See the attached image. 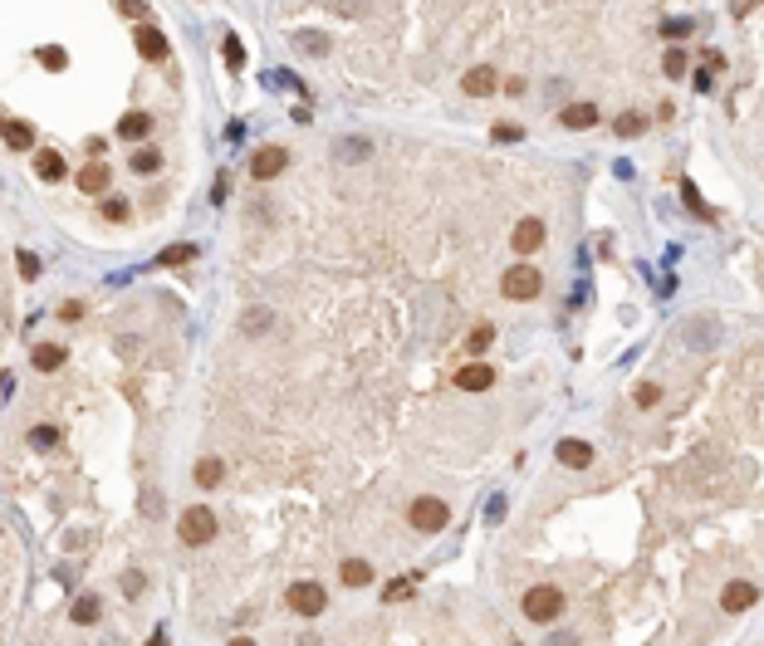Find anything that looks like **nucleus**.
Listing matches in <instances>:
<instances>
[{"label": "nucleus", "mask_w": 764, "mask_h": 646, "mask_svg": "<svg viewBox=\"0 0 764 646\" xmlns=\"http://www.w3.org/2000/svg\"><path fill=\"white\" fill-rule=\"evenodd\" d=\"M525 617H530V622H539V627L558 622V617H563V593H558V588H549V583L530 588V593H525Z\"/></svg>", "instance_id": "obj_1"}, {"label": "nucleus", "mask_w": 764, "mask_h": 646, "mask_svg": "<svg viewBox=\"0 0 764 646\" xmlns=\"http://www.w3.org/2000/svg\"><path fill=\"white\" fill-rule=\"evenodd\" d=\"M407 519H412V529L437 534V529H446V519H451V505H446V500H437V495H417V500H412V509H407Z\"/></svg>", "instance_id": "obj_2"}, {"label": "nucleus", "mask_w": 764, "mask_h": 646, "mask_svg": "<svg viewBox=\"0 0 764 646\" xmlns=\"http://www.w3.org/2000/svg\"><path fill=\"white\" fill-rule=\"evenodd\" d=\"M177 538L192 543V548H201L206 538H216V514H211L206 505H192V509L177 519Z\"/></svg>", "instance_id": "obj_3"}, {"label": "nucleus", "mask_w": 764, "mask_h": 646, "mask_svg": "<svg viewBox=\"0 0 764 646\" xmlns=\"http://www.w3.org/2000/svg\"><path fill=\"white\" fill-rule=\"evenodd\" d=\"M539 289H544V274H539L534 265H510L505 279H500V294H505V299H534Z\"/></svg>", "instance_id": "obj_4"}, {"label": "nucleus", "mask_w": 764, "mask_h": 646, "mask_svg": "<svg viewBox=\"0 0 764 646\" xmlns=\"http://www.w3.org/2000/svg\"><path fill=\"white\" fill-rule=\"evenodd\" d=\"M284 607H289L294 617H324L328 597H324V588H319V583H294V588L284 593Z\"/></svg>", "instance_id": "obj_5"}, {"label": "nucleus", "mask_w": 764, "mask_h": 646, "mask_svg": "<svg viewBox=\"0 0 764 646\" xmlns=\"http://www.w3.org/2000/svg\"><path fill=\"white\" fill-rule=\"evenodd\" d=\"M760 602V588L755 583H745V578H735V583H725V593H720V607L735 617V612H750Z\"/></svg>", "instance_id": "obj_6"}, {"label": "nucleus", "mask_w": 764, "mask_h": 646, "mask_svg": "<svg viewBox=\"0 0 764 646\" xmlns=\"http://www.w3.org/2000/svg\"><path fill=\"white\" fill-rule=\"evenodd\" d=\"M132 39H137V54H142V59H167V54H172L167 30H157V25H137Z\"/></svg>", "instance_id": "obj_7"}, {"label": "nucleus", "mask_w": 764, "mask_h": 646, "mask_svg": "<svg viewBox=\"0 0 764 646\" xmlns=\"http://www.w3.org/2000/svg\"><path fill=\"white\" fill-rule=\"evenodd\" d=\"M284 162H289V152H284V147H260V152L250 157V177H255V182H270V177H280V172H284Z\"/></svg>", "instance_id": "obj_8"}, {"label": "nucleus", "mask_w": 764, "mask_h": 646, "mask_svg": "<svg viewBox=\"0 0 764 646\" xmlns=\"http://www.w3.org/2000/svg\"><path fill=\"white\" fill-rule=\"evenodd\" d=\"M456 387H461V392H490V387H495V372H490L485 362H465V367L456 372Z\"/></svg>", "instance_id": "obj_9"}, {"label": "nucleus", "mask_w": 764, "mask_h": 646, "mask_svg": "<svg viewBox=\"0 0 764 646\" xmlns=\"http://www.w3.org/2000/svg\"><path fill=\"white\" fill-rule=\"evenodd\" d=\"M510 240H515V250H520V255H534V250L544 245V220H534V215H530V220H520Z\"/></svg>", "instance_id": "obj_10"}, {"label": "nucleus", "mask_w": 764, "mask_h": 646, "mask_svg": "<svg viewBox=\"0 0 764 646\" xmlns=\"http://www.w3.org/2000/svg\"><path fill=\"white\" fill-rule=\"evenodd\" d=\"M553 455H558L568 470H588V465H593V445H588V441H558Z\"/></svg>", "instance_id": "obj_11"}, {"label": "nucleus", "mask_w": 764, "mask_h": 646, "mask_svg": "<svg viewBox=\"0 0 764 646\" xmlns=\"http://www.w3.org/2000/svg\"><path fill=\"white\" fill-rule=\"evenodd\" d=\"M495 84H500V79H495V69H485V64H480V69H465V79H461V89H465L470 99L495 94Z\"/></svg>", "instance_id": "obj_12"}, {"label": "nucleus", "mask_w": 764, "mask_h": 646, "mask_svg": "<svg viewBox=\"0 0 764 646\" xmlns=\"http://www.w3.org/2000/svg\"><path fill=\"white\" fill-rule=\"evenodd\" d=\"M108 167H104V162H89V167H84V172H79V191H84V196H104V191H108Z\"/></svg>", "instance_id": "obj_13"}, {"label": "nucleus", "mask_w": 764, "mask_h": 646, "mask_svg": "<svg viewBox=\"0 0 764 646\" xmlns=\"http://www.w3.org/2000/svg\"><path fill=\"white\" fill-rule=\"evenodd\" d=\"M558 122L573 127V132H583V127L598 122V108H593V103H568V108H558Z\"/></svg>", "instance_id": "obj_14"}, {"label": "nucleus", "mask_w": 764, "mask_h": 646, "mask_svg": "<svg viewBox=\"0 0 764 646\" xmlns=\"http://www.w3.org/2000/svg\"><path fill=\"white\" fill-rule=\"evenodd\" d=\"M147 132H152V118H147V113H123V118H118V137H123V142H137V137H147Z\"/></svg>", "instance_id": "obj_15"}, {"label": "nucleus", "mask_w": 764, "mask_h": 646, "mask_svg": "<svg viewBox=\"0 0 764 646\" xmlns=\"http://www.w3.org/2000/svg\"><path fill=\"white\" fill-rule=\"evenodd\" d=\"M30 142H35V127H30L25 118H5V147H10V152H25Z\"/></svg>", "instance_id": "obj_16"}, {"label": "nucleus", "mask_w": 764, "mask_h": 646, "mask_svg": "<svg viewBox=\"0 0 764 646\" xmlns=\"http://www.w3.org/2000/svg\"><path fill=\"white\" fill-rule=\"evenodd\" d=\"M338 578H343L348 588H368V583H372V568H368L363 558H343V568H338Z\"/></svg>", "instance_id": "obj_17"}, {"label": "nucleus", "mask_w": 764, "mask_h": 646, "mask_svg": "<svg viewBox=\"0 0 764 646\" xmlns=\"http://www.w3.org/2000/svg\"><path fill=\"white\" fill-rule=\"evenodd\" d=\"M192 475H196V485H201V490H216L220 480H225V465L206 455V460H196V470H192Z\"/></svg>", "instance_id": "obj_18"}, {"label": "nucleus", "mask_w": 764, "mask_h": 646, "mask_svg": "<svg viewBox=\"0 0 764 646\" xmlns=\"http://www.w3.org/2000/svg\"><path fill=\"white\" fill-rule=\"evenodd\" d=\"M99 612H104V602H99L94 593H84V597L74 602V612H69V617H74L79 627H94V622H99Z\"/></svg>", "instance_id": "obj_19"}, {"label": "nucleus", "mask_w": 764, "mask_h": 646, "mask_svg": "<svg viewBox=\"0 0 764 646\" xmlns=\"http://www.w3.org/2000/svg\"><path fill=\"white\" fill-rule=\"evenodd\" d=\"M35 172H39L44 182H59V177H64V157L49 147V152H39V157H35Z\"/></svg>", "instance_id": "obj_20"}, {"label": "nucleus", "mask_w": 764, "mask_h": 646, "mask_svg": "<svg viewBox=\"0 0 764 646\" xmlns=\"http://www.w3.org/2000/svg\"><path fill=\"white\" fill-rule=\"evenodd\" d=\"M35 367H39V372L64 367V348H59V343H39V348H35Z\"/></svg>", "instance_id": "obj_21"}, {"label": "nucleus", "mask_w": 764, "mask_h": 646, "mask_svg": "<svg viewBox=\"0 0 764 646\" xmlns=\"http://www.w3.org/2000/svg\"><path fill=\"white\" fill-rule=\"evenodd\" d=\"M495 343V323H475L470 333H465V353H485Z\"/></svg>", "instance_id": "obj_22"}, {"label": "nucleus", "mask_w": 764, "mask_h": 646, "mask_svg": "<svg viewBox=\"0 0 764 646\" xmlns=\"http://www.w3.org/2000/svg\"><path fill=\"white\" fill-rule=\"evenodd\" d=\"M681 201H686L691 211L701 215V220H715V206H706V201H701V191H696V182H681Z\"/></svg>", "instance_id": "obj_23"}, {"label": "nucleus", "mask_w": 764, "mask_h": 646, "mask_svg": "<svg viewBox=\"0 0 764 646\" xmlns=\"http://www.w3.org/2000/svg\"><path fill=\"white\" fill-rule=\"evenodd\" d=\"M187 260H196V245H172V250H162L152 265H162V270H167V265H187Z\"/></svg>", "instance_id": "obj_24"}, {"label": "nucleus", "mask_w": 764, "mask_h": 646, "mask_svg": "<svg viewBox=\"0 0 764 646\" xmlns=\"http://www.w3.org/2000/svg\"><path fill=\"white\" fill-rule=\"evenodd\" d=\"M220 54H225V64H230V69H245V44H240V34H225Z\"/></svg>", "instance_id": "obj_25"}, {"label": "nucleus", "mask_w": 764, "mask_h": 646, "mask_svg": "<svg viewBox=\"0 0 764 646\" xmlns=\"http://www.w3.org/2000/svg\"><path fill=\"white\" fill-rule=\"evenodd\" d=\"M642 127H647V118H642V113H622V118L613 122V132H618V137H637Z\"/></svg>", "instance_id": "obj_26"}, {"label": "nucleus", "mask_w": 764, "mask_h": 646, "mask_svg": "<svg viewBox=\"0 0 764 646\" xmlns=\"http://www.w3.org/2000/svg\"><path fill=\"white\" fill-rule=\"evenodd\" d=\"M157 167H162V152L157 147H137L132 152V172H157Z\"/></svg>", "instance_id": "obj_27"}, {"label": "nucleus", "mask_w": 764, "mask_h": 646, "mask_svg": "<svg viewBox=\"0 0 764 646\" xmlns=\"http://www.w3.org/2000/svg\"><path fill=\"white\" fill-rule=\"evenodd\" d=\"M656 30H661V34H666V39H686V34H691V30H696V25H691V20H661V25H656Z\"/></svg>", "instance_id": "obj_28"}, {"label": "nucleus", "mask_w": 764, "mask_h": 646, "mask_svg": "<svg viewBox=\"0 0 764 646\" xmlns=\"http://www.w3.org/2000/svg\"><path fill=\"white\" fill-rule=\"evenodd\" d=\"M39 64H44V69H64V64H69V54H64L59 44H44V49H39Z\"/></svg>", "instance_id": "obj_29"}, {"label": "nucleus", "mask_w": 764, "mask_h": 646, "mask_svg": "<svg viewBox=\"0 0 764 646\" xmlns=\"http://www.w3.org/2000/svg\"><path fill=\"white\" fill-rule=\"evenodd\" d=\"M338 157H343V162H358V157H368V142H358V137H343V142H338Z\"/></svg>", "instance_id": "obj_30"}, {"label": "nucleus", "mask_w": 764, "mask_h": 646, "mask_svg": "<svg viewBox=\"0 0 764 646\" xmlns=\"http://www.w3.org/2000/svg\"><path fill=\"white\" fill-rule=\"evenodd\" d=\"M127 215H132V206H127L123 196H108V201H104V220H127Z\"/></svg>", "instance_id": "obj_31"}, {"label": "nucleus", "mask_w": 764, "mask_h": 646, "mask_svg": "<svg viewBox=\"0 0 764 646\" xmlns=\"http://www.w3.org/2000/svg\"><path fill=\"white\" fill-rule=\"evenodd\" d=\"M54 441H59V431H54V426H35V431H30V445H35V450H49Z\"/></svg>", "instance_id": "obj_32"}, {"label": "nucleus", "mask_w": 764, "mask_h": 646, "mask_svg": "<svg viewBox=\"0 0 764 646\" xmlns=\"http://www.w3.org/2000/svg\"><path fill=\"white\" fill-rule=\"evenodd\" d=\"M632 397H637V407H656V402H661V387H656V382H642Z\"/></svg>", "instance_id": "obj_33"}, {"label": "nucleus", "mask_w": 764, "mask_h": 646, "mask_svg": "<svg viewBox=\"0 0 764 646\" xmlns=\"http://www.w3.org/2000/svg\"><path fill=\"white\" fill-rule=\"evenodd\" d=\"M661 74H671V79H676V74H686V54H681V49H671V54L661 59Z\"/></svg>", "instance_id": "obj_34"}, {"label": "nucleus", "mask_w": 764, "mask_h": 646, "mask_svg": "<svg viewBox=\"0 0 764 646\" xmlns=\"http://www.w3.org/2000/svg\"><path fill=\"white\" fill-rule=\"evenodd\" d=\"M15 265H20V274H25V279H39V260H35L30 250H20V255H15Z\"/></svg>", "instance_id": "obj_35"}, {"label": "nucleus", "mask_w": 764, "mask_h": 646, "mask_svg": "<svg viewBox=\"0 0 764 646\" xmlns=\"http://www.w3.org/2000/svg\"><path fill=\"white\" fill-rule=\"evenodd\" d=\"M525 137V127H515V122H495V142H520Z\"/></svg>", "instance_id": "obj_36"}, {"label": "nucleus", "mask_w": 764, "mask_h": 646, "mask_svg": "<svg viewBox=\"0 0 764 646\" xmlns=\"http://www.w3.org/2000/svg\"><path fill=\"white\" fill-rule=\"evenodd\" d=\"M299 49H309V54H324L328 39H324V34H299Z\"/></svg>", "instance_id": "obj_37"}, {"label": "nucleus", "mask_w": 764, "mask_h": 646, "mask_svg": "<svg viewBox=\"0 0 764 646\" xmlns=\"http://www.w3.org/2000/svg\"><path fill=\"white\" fill-rule=\"evenodd\" d=\"M118 10H123V15H132V20H142V15H147V5H142V0H123ZM142 25H147V20H142Z\"/></svg>", "instance_id": "obj_38"}, {"label": "nucleus", "mask_w": 764, "mask_h": 646, "mask_svg": "<svg viewBox=\"0 0 764 646\" xmlns=\"http://www.w3.org/2000/svg\"><path fill=\"white\" fill-rule=\"evenodd\" d=\"M123 593L137 597V593H142V573H127V578H123Z\"/></svg>", "instance_id": "obj_39"}, {"label": "nucleus", "mask_w": 764, "mask_h": 646, "mask_svg": "<svg viewBox=\"0 0 764 646\" xmlns=\"http://www.w3.org/2000/svg\"><path fill=\"white\" fill-rule=\"evenodd\" d=\"M402 593H412V583H407V578H402V583H387V593H382V597H387V602H397Z\"/></svg>", "instance_id": "obj_40"}, {"label": "nucleus", "mask_w": 764, "mask_h": 646, "mask_svg": "<svg viewBox=\"0 0 764 646\" xmlns=\"http://www.w3.org/2000/svg\"><path fill=\"white\" fill-rule=\"evenodd\" d=\"M84 152H89V157H94V162H99V157H104V152H108V142H104V137H89V147H84Z\"/></svg>", "instance_id": "obj_41"}, {"label": "nucleus", "mask_w": 764, "mask_h": 646, "mask_svg": "<svg viewBox=\"0 0 764 646\" xmlns=\"http://www.w3.org/2000/svg\"><path fill=\"white\" fill-rule=\"evenodd\" d=\"M79 314H84V304H79V299H69V304H64V309H59V319H69V323L79 319Z\"/></svg>", "instance_id": "obj_42"}, {"label": "nucleus", "mask_w": 764, "mask_h": 646, "mask_svg": "<svg viewBox=\"0 0 764 646\" xmlns=\"http://www.w3.org/2000/svg\"><path fill=\"white\" fill-rule=\"evenodd\" d=\"M549 646H573V637L563 632V637H549Z\"/></svg>", "instance_id": "obj_43"}, {"label": "nucleus", "mask_w": 764, "mask_h": 646, "mask_svg": "<svg viewBox=\"0 0 764 646\" xmlns=\"http://www.w3.org/2000/svg\"><path fill=\"white\" fill-rule=\"evenodd\" d=\"M230 646H255V642H230Z\"/></svg>", "instance_id": "obj_44"}]
</instances>
